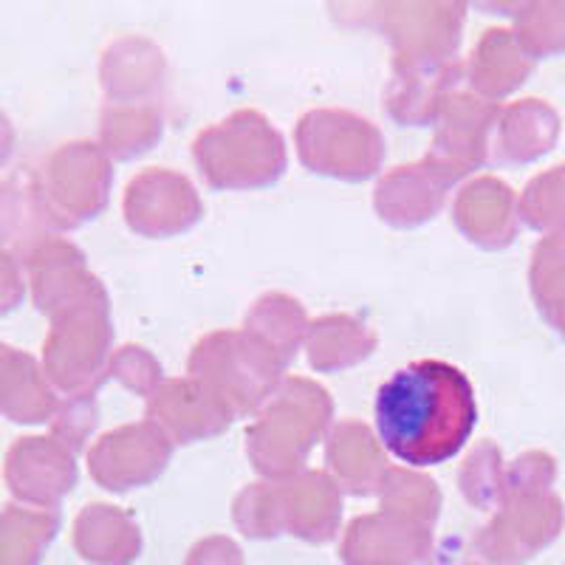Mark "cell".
Segmentation results:
<instances>
[{
    "mask_svg": "<svg viewBox=\"0 0 565 565\" xmlns=\"http://www.w3.org/2000/svg\"><path fill=\"white\" fill-rule=\"evenodd\" d=\"M373 416L382 447L411 469H424L463 450L478 424V402L461 367L418 360L380 387Z\"/></svg>",
    "mask_w": 565,
    "mask_h": 565,
    "instance_id": "cell-1",
    "label": "cell"
},
{
    "mask_svg": "<svg viewBox=\"0 0 565 565\" xmlns=\"http://www.w3.org/2000/svg\"><path fill=\"white\" fill-rule=\"evenodd\" d=\"M334 427V398L309 376H286L246 427V458L264 481H289Z\"/></svg>",
    "mask_w": 565,
    "mask_h": 565,
    "instance_id": "cell-2",
    "label": "cell"
},
{
    "mask_svg": "<svg viewBox=\"0 0 565 565\" xmlns=\"http://www.w3.org/2000/svg\"><path fill=\"white\" fill-rule=\"evenodd\" d=\"M193 161L215 193L269 190L289 170L280 130L260 110L241 108L193 139Z\"/></svg>",
    "mask_w": 565,
    "mask_h": 565,
    "instance_id": "cell-3",
    "label": "cell"
},
{
    "mask_svg": "<svg viewBox=\"0 0 565 565\" xmlns=\"http://www.w3.org/2000/svg\"><path fill=\"white\" fill-rule=\"evenodd\" d=\"M114 351L110 297L99 280L94 289L49 320L40 365L60 398L97 396L110 376Z\"/></svg>",
    "mask_w": 565,
    "mask_h": 565,
    "instance_id": "cell-4",
    "label": "cell"
},
{
    "mask_svg": "<svg viewBox=\"0 0 565 565\" xmlns=\"http://www.w3.org/2000/svg\"><path fill=\"white\" fill-rule=\"evenodd\" d=\"M289 365L244 328H221L201 337L186 360V376L199 380L224 402L235 418H249L286 380Z\"/></svg>",
    "mask_w": 565,
    "mask_h": 565,
    "instance_id": "cell-5",
    "label": "cell"
},
{
    "mask_svg": "<svg viewBox=\"0 0 565 565\" xmlns=\"http://www.w3.org/2000/svg\"><path fill=\"white\" fill-rule=\"evenodd\" d=\"M29 190L45 230H83L108 210L114 161L99 148V141H63L40 161Z\"/></svg>",
    "mask_w": 565,
    "mask_h": 565,
    "instance_id": "cell-6",
    "label": "cell"
},
{
    "mask_svg": "<svg viewBox=\"0 0 565 565\" xmlns=\"http://www.w3.org/2000/svg\"><path fill=\"white\" fill-rule=\"evenodd\" d=\"M297 159L320 179L362 184L385 164V136L371 119L345 108H315L297 119Z\"/></svg>",
    "mask_w": 565,
    "mask_h": 565,
    "instance_id": "cell-7",
    "label": "cell"
},
{
    "mask_svg": "<svg viewBox=\"0 0 565 565\" xmlns=\"http://www.w3.org/2000/svg\"><path fill=\"white\" fill-rule=\"evenodd\" d=\"M362 12L345 7L348 18L360 20L391 43L393 60H458L467 3H362Z\"/></svg>",
    "mask_w": 565,
    "mask_h": 565,
    "instance_id": "cell-8",
    "label": "cell"
},
{
    "mask_svg": "<svg viewBox=\"0 0 565 565\" xmlns=\"http://www.w3.org/2000/svg\"><path fill=\"white\" fill-rule=\"evenodd\" d=\"M125 224L148 241L179 238L204 218V201L184 173L170 168H148L125 186Z\"/></svg>",
    "mask_w": 565,
    "mask_h": 565,
    "instance_id": "cell-9",
    "label": "cell"
},
{
    "mask_svg": "<svg viewBox=\"0 0 565 565\" xmlns=\"http://www.w3.org/2000/svg\"><path fill=\"white\" fill-rule=\"evenodd\" d=\"M173 444L153 422L114 427L88 447V476L105 492H134L164 476Z\"/></svg>",
    "mask_w": 565,
    "mask_h": 565,
    "instance_id": "cell-10",
    "label": "cell"
},
{
    "mask_svg": "<svg viewBox=\"0 0 565 565\" xmlns=\"http://www.w3.org/2000/svg\"><path fill=\"white\" fill-rule=\"evenodd\" d=\"M461 83V60H393L382 108L398 128H436Z\"/></svg>",
    "mask_w": 565,
    "mask_h": 565,
    "instance_id": "cell-11",
    "label": "cell"
},
{
    "mask_svg": "<svg viewBox=\"0 0 565 565\" xmlns=\"http://www.w3.org/2000/svg\"><path fill=\"white\" fill-rule=\"evenodd\" d=\"M79 481L77 452L54 436H23L3 458V483L32 509H57Z\"/></svg>",
    "mask_w": 565,
    "mask_h": 565,
    "instance_id": "cell-12",
    "label": "cell"
},
{
    "mask_svg": "<svg viewBox=\"0 0 565 565\" xmlns=\"http://www.w3.org/2000/svg\"><path fill=\"white\" fill-rule=\"evenodd\" d=\"M20 260L26 269L34 309L49 320L99 282V277L88 269L85 252L57 232H43L20 252Z\"/></svg>",
    "mask_w": 565,
    "mask_h": 565,
    "instance_id": "cell-13",
    "label": "cell"
},
{
    "mask_svg": "<svg viewBox=\"0 0 565 565\" xmlns=\"http://www.w3.org/2000/svg\"><path fill=\"white\" fill-rule=\"evenodd\" d=\"M148 422H153L173 447H186L224 436L238 418L199 380L175 376L161 382L148 398Z\"/></svg>",
    "mask_w": 565,
    "mask_h": 565,
    "instance_id": "cell-14",
    "label": "cell"
},
{
    "mask_svg": "<svg viewBox=\"0 0 565 565\" xmlns=\"http://www.w3.org/2000/svg\"><path fill=\"white\" fill-rule=\"evenodd\" d=\"M456 181L430 159L387 170L373 190V212L393 230H418L430 224L450 199Z\"/></svg>",
    "mask_w": 565,
    "mask_h": 565,
    "instance_id": "cell-15",
    "label": "cell"
},
{
    "mask_svg": "<svg viewBox=\"0 0 565 565\" xmlns=\"http://www.w3.org/2000/svg\"><path fill=\"white\" fill-rule=\"evenodd\" d=\"M492 125V105L461 90L436 122V134H433L430 150L424 159H430L458 184L487 164Z\"/></svg>",
    "mask_w": 565,
    "mask_h": 565,
    "instance_id": "cell-16",
    "label": "cell"
},
{
    "mask_svg": "<svg viewBox=\"0 0 565 565\" xmlns=\"http://www.w3.org/2000/svg\"><path fill=\"white\" fill-rule=\"evenodd\" d=\"M168 83V57L150 38L125 34L105 45L99 57V85L108 103H156Z\"/></svg>",
    "mask_w": 565,
    "mask_h": 565,
    "instance_id": "cell-17",
    "label": "cell"
},
{
    "mask_svg": "<svg viewBox=\"0 0 565 565\" xmlns=\"http://www.w3.org/2000/svg\"><path fill=\"white\" fill-rule=\"evenodd\" d=\"M387 450L360 418H342L326 438V472L351 494L380 492L385 481Z\"/></svg>",
    "mask_w": 565,
    "mask_h": 565,
    "instance_id": "cell-18",
    "label": "cell"
},
{
    "mask_svg": "<svg viewBox=\"0 0 565 565\" xmlns=\"http://www.w3.org/2000/svg\"><path fill=\"white\" fill-rule=\"evenodd\" d=\"M60 402L40 360L7 345L0 353V416L20 427H40L54 422Z\"/></svg>",
    "mask_w": 565,
    "mask_h": 565,
    "instance_id": "cell-19",
    "label": "cell"
},
{
    "mask_svg": "<svg viewBox=\"0 0 565 565\" xmlns=\"http://www.w3.org/2000/svg\"><path fill=\"white\" fill-rule=\"evenodd\" d=\"M452 224L469 244L501 249L512 241V193L498 179L463 184L452 201Z\"/></svg>",
    "mask_w": 565,
    "mask_h": 565,
    "instance_id": "cell-20",
    "label": "cell"
},
{
    "mask_svg": "<svg viewBox=\"0 0 565 565\" xmlns=\"http://www.w3.org/2000/svg\"><path fill=\"white\" fill-rule=\"evenodd\" d=\"M302 348L317 373H342L371 360L380 348V337L360 317L326 315L311 320Z\"/></svg>",
    "mask_w": 565,
    "mask_h": 565,
    "instance_id": "cell-21",
    "label": "cell"
},
{
    "mask_svg": "<svg viewBox=\"0 0 565 565\" xmlns=\"http://www.w3.org/2000/svg\"><path fill=\"white\" fill-rule=\"evenodd\" d=\"M286 523L306 537H328L340 523L342 489L326 469H302L300 476L282 481Z\"/></svg>",
    "mask_w": 565,
    "mask_h": 565,
    "instance_id": "cell-22",
    "label": "cell"
},
{
    "mask_svg": "<svg viewBox=\"0 0 565 565\" xmlns=\"http://www.w3.org/2000/svg\"><path fill=\"white\" fill-rule=\"evenodd\" d=\"M309 326L311 320L302 309V302L286 291H266V295L257 297L244 320L246 334L271 348L286 365H291L297 351L306 345Z\"/></svg>",
    "mask_w": 565,
    "mask_h": 565,
    "instance_id": "cell-23",
    "label": "cell"
},
{
    "mask_svg": "<svg viewBox=\"0 0 565 565\" xmlns=\"http://www.w3.org/2000/svg\"><path fill=\"white\" fill-rule=\"evenodd\" d=\"M164 136V116L156 103L114 105L99 114V148L110 161H134L156 148Z\"/></svg>",
    "mask_w": 565,
    "mask_h": 565,
    "instance_id": "cell-24",
    "label": "cell"
},
{
    "mask_svg": "<svg viewBox=\"0 0 565 565\" xmlns=\"http://www.w3.org/2000/svg\"><path fill=\"white\" fill-rule=\"evenodd\" d=\"M74 543L85 557L97 559V563H116L136 552L139 532L122 509L108 507V503H90L77 514Z\"/></svg>",
    "mask_w": 565,
    "mask_h": 565,
    "instance_id": "cell-25",
    "label": "cell"
},
{
    "mask_svg": "<svg viewBox=\"0 0 565 565\" xmlns=\"http://www.w3.org/2000/svg\"><path fill=\"white\" fill-rule=\"evenodd\" d=\"M60 529L54 509L9 503L0 509V565H38Z\"/></svg>",
    "mask_w": 565,
    "mask_h": 565,
    "instance_id": "cell-26",
    "label": "cell"
},
{
    "mask_svg": "<svg viewBox=\"0 0 565 565\" xmlns=\"http://www.w3.org/2000/svg\"><path fill=\"white\" fill-rule=\"evenodd\" d=\"M463 83L481 94V97H503L507 90L518 85V68H514L512 43L507 32L489 29L478 45L472 49L469 60L463 63Z\"/></svg>",
    "mask_w": 565,
    "mask_h": 565,
    "instance_id": "cell-27",
    "label": "cell"
},
{
    "mask_svg": "<svg viewBox=\"0 0 565 565\" xmlns=\"http://www.w3.org/2000/svg\"><path fill=\"white\" fill-rule=\"evenodd\" d=\"M382 509L407 521L430 523L438 518L441 492L433 478L416 472L411 467H391L380 487Z\"/></svg>",
    "mask_w": 565,
    "mask_h": 565,
    "instance_id": "cell-28",
    "label": "cell"
},
{
    "mask_svg": "<svg viewBox=\"0 0 565 565\" xmlns=\"http://www.w3.org/2000/svg\"><path fill=\"white\" fill-rule=\"evenodd\" d=\"M45 232L32 190L14 179H0V249H26Z\"/></svg>",
    "mask_w": 565,
    "mask_h": 565,
    "instance_id": "cell-29",
    "label": "cell"
},
{
    "mask_svg": "<svg viewBox=\"0 0 565 565\" xmlns=\"http://www.w3.org/2000/svg\"><path fill=\"white\" fill-rule=\"evenodd\" d=\"M235 521L246 534H271L286 523V501H282V481L249 483L235 498Z\"/></svg>",
    "mask_w": 565,
    "mask_h": 565,
    "instance_id": "cell-30",
    "label": "cell"
},
{
    "mask_svg": "<svg viewBox=\"0 0 565 565\" xmlns=\"http://www.w3.org/2000/svg\"><path fill=\"white\" fill-rule=\"evenodd\" d=\"M110 380H116L125 391H130L139 398H150L164 382V371H161L159 360L148 348L128 342V345H119L110 356Z\"/></svg>",
    "mask_w": 565,
    "mask_h": 565,
    "instance_id": "cell-31",
    "label": "cell"
},
{
    "mask_svg": "<svg viewBox=\"0 0 565 565\" xmlns=\"http://www.w3.org/2000/svg\"><path fill=\"white\" fill-rule=\"evenodd\" d=\"M99 424L97 396H74L60 402V411L52 422V436L63 441L68 450L79 452L88 447L90 436Z\"/></svg>",
    "mask_w": 565,
    "mask_h": 565,
    "instance_id": "cell-32",
    "label": "cell"
},
{
    "mask_svg": "<svg viewBox=\"0 0 565 565\" xmlns=\"http://www.w3.org/2000/svg\"><path fill=\"white\" fill-rule=\"evenodd\" d=\"M498 463H501V458H498V450L492 444H481L463 458L461 469H458V487L469 503L481 507L492 498L494 487H498Z\"/></svg>",
    "mask_w": 565,
    "mask_h": 565,
    "instance_id": "cell-33",
    "label": "cell"
},
{
    "mask_svg": "<svg viewBox=\"0 0 565 565\" xmlns=\"http://www.w3.org/2000/svg\"><path fill=\"white\" fill-rule=\"evenodd\" d=\"M29 280L20 255L0 249V317H9L26 302Z\"/></svg>",
    "mask_w": 565,
    "mask_h": 565,
    "instance_id": "cell-34",
    "label": "cell"
},
{
    "mask_svg": "<svg viewBox=\"0 0 565 565\" xmlns=\"http://www.w3.org/2000/svg\"><path fill=\"white\" fill-rule=\"evenodd\" d=\"M14 148H18V134H14V125L3 110H0V168H7L12 161Z\"/></svg>",
    "mask_w": 565,
    "mask_h": 565,
    "instance_id": "cell-35",
    "label": "cell"
},
{
    "mask_svg": "<svg viewBox=\"0 0 565 565\" xmlns=\"http://www.w3.org/2000/svg\"><path fill=\"white\" fill-rule=\"evenodd\" d=\"M3 351H7V345H3V342H0V353H3Z\"/></svg>",
    "mask_w": 565,
    "mask_h": 565,
    "instance_id": "cell-36",
    "label": "cell"
}]
</instances>
